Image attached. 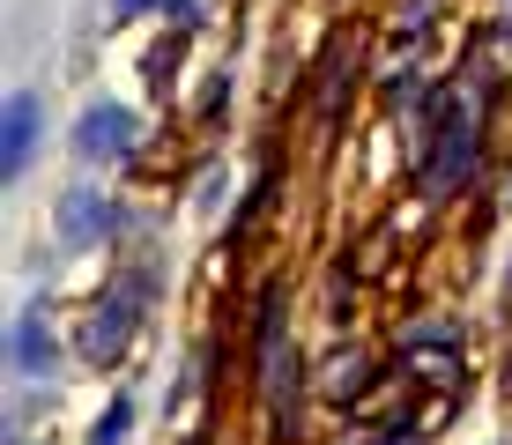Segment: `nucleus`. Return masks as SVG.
Segmentation results:
<instances>
[{"instance_id": "obj_1", "label": "nucleus", "mask_w": 512, "mask_h": 445, "mask_svg": "<svg viewBox=\"0 0 512 445\" xmlns=\"http://www.w3.org/2000/svg\"><path fill=\"white\" fill-rule=\"evenodd\" d=\"M468 164H475V82L446 104V119H438V156L423 164V186H431V193H453V186L468 178Z\"/></svg>"}, {"instance_id": "obj_2", "label": "nucleus", "mask_w": 512, "mask_h": 445, "mask_svg": "<svg viewBox=\"0 0 512 445\" xmlns=\"http://www.w3.org/2000/svg\"><path fill=\"white\" fill-rule=\"evenodd\" d=\"M141 297H149V290H141ZM141 297L134 290H112V297H104V305H97V319H90V334H82V356H90V364H112V356L119 349H127V334H134V319H141Z\"/></svg>"}, {"instance_id": "obj_3", "label": "nucleus", "mask_w": 512, "mask_h": 445, "mask_svg": "<svg viewBox=\"0 0 512 445\" xmlns=\"http://www.w3.org/2000/svg\"><path fill=\"white\" fill-rule=\"evenodd\" d=\"M134 134H141V127H134V112H127V104H97V112H82L75 149L104 164V156H127V149H134Z\"/></svg>"}, {"instance_id": "obj_4", "label": "nucleus", "mask_w": 512, "mask_h": 445, "mask_svg": "<svg viewBox=\"0 0 512 445\" xmlns=\"http://www.w3.org/2000/svg\"><path fill=\"white\" fill-rule=\"evenodd\" d=\"M30 156H38V97H8V119H0V171H8V186L30 171Z\"/></svg>"}, {"instance_id": "obj_5", "label": "nucleus", "mask_w": 512, "mask_h": 445, "mask_svg": "<svg viewBox=\"0 0 512 445\" xmlns=\"http://www.w3.org/2000/svg\"><path fill=\"white\" fill-rule=\"evenodd\" d=\"M8 364L23 371V379H52V364H60V349H52V327L45 312H15V334H8Z\"/></svg>"}, {"instance_id": "obj_6", "label": "nucleus", "mask_w": 512, "mask_h": 445, "mask_svg": "<svg viewBox=\"0 0 512 445\" xmlns=\"http://www.w3.org/2000/svg\"><path fill=\"white\" fill-rule=\"evenodd\" d=\"M60 238L75 245V253L104 245V238H112V208H104L97 193H67V201H60Z\"/></svg>"}, {"instance_id": "obj_7", "label": "nucleus", "mask_w": 512, "mask_h": 445, "mask_svg": "<svg viewBox=\"0 0 512 445\" xmlns=\"http://www.w3.org/2000/svg\"><path fill=\"white\" fill-rule=\"evenodd\" d=\"M127 423H134V401H127V394H112V408H104V416H97L90 445H119V438H127Z\"/></svg>"}, {"instance_id": "obj_8", "label": "nucleus", "mask_w": 512, "mask_h": 445, "mask_svg": "<svg viewBox=\"0 0 512 445\" xmlns=\"http://www.w3.org/2000/svg\"><path fill=\"white\" fill-rule=\"evenodd\" d=\"M149 8H171L179 23H193V0H112V15H149Z\"/></svg>"}, {"instance_id": "obj_9", "label": "nucleus", "mask_w": 512, "mask_h": 445, "mask_svg": "<svg viewBox=\"0 0 512 445\" xmlns=\"http://www.w3.org/2000/svg\"><path fill=\"white\" fill-rule=\"evenodd\" d=\"M505 23H512V0H505Z\"/></svg>"}]
</instances>
